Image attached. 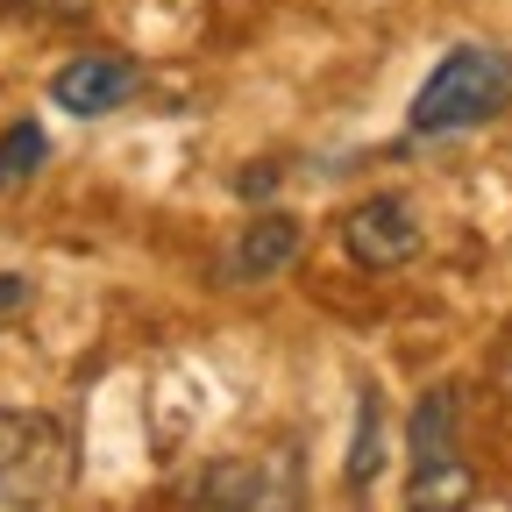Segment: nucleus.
I'll use <instances>...</instances> for the list:
<instances>
[{
    "mask_svg": "<svg viewBox=\"0 0 512 512\" xmlns=\"http://www.w3.org/2000/svg\"><path fill=\"white\" fill-rule=\"evenodd\" d=\"M470 491H477V477H470V463L456 456V463L413 470V484H406V505H413V512H463V505H470Z\"/></svg>",
    "mask_w": 512,
    "mask_h": 512,
    "instance_id": "obj_7",
    "label": "nucleus"
},
{
    "mask_svg": "<svg viewBox=\"0 0 512 512\" xmlns=\"http://www.w3.org/2000/svg\"><path fill=\"white\" fill-rule=\"evenodd\" d=\"M72 477V434L50 413H0V505H50Z\"/></svg>",
    "mask_w": 512,
    "mask_h": 512,
    "instance_id": "obj_2",
    "label": "nucleus"
},
{
    "mask_svg": "<svg viewBox=\"0 0 512 512\" xmlns=\"http://www.w3.org/2000/svg\"><path fill=\"white\" fill-rule=\"evenodd\" d=\"M136 64L128 57H107V50H86V57H72L64 72L50 79V100L64 107V114H79V121H93V114H114V107H128L136 100Z\"/></svg>",
    "mask_w": 512,
    "mask_h": 512,
    "instance_id": "obj_4",
    "label": "nucleus"
},
{
    "mask_svg": "<svg viewBox=\"0 0 512 512\" xmlns=\"http://www.w3.org/2000/svg\"><path fill=\"white\" fill-rule=\"evenodd\" d=\"M413 470H434V463H456V392H420L413 406Z\"/></svg>",
    "mask_w": 512,
    "mask_h": 512,
    "instance_id": "obj_6",
    "label": "nucleus"
},
{
    "mask_svg": "<svg viewBox=\"0 0 512 512\" xmlns=\"http://www.w3.org/2000/svg\"><path fill=\"white\" fill-rule=\"evenodd\" d=\"M384 463V399L356 392V441H349V484H370Z\"/></svg>",
    "mask_w": 512,
    "mask_h": 512,
    "instance_id": "obj_9",
    "label": "nucleus"
},
{
    "mask_svg": "<svg viewBox=\"0 0 512 512\" xmlns=\"http://www.w3.org/2000/svg\"><path fill=\"white\" fill-rule=\"evenodd\" d=\"M22 292H29L22 278H0V306H22Z\"/></svg>",
    "mask_w": 512,
    "mask_h": 512,
    "instance_id": "obj_11",
    "label": "nucleus"
},
{
    "mask_svg": "<svg viewBox=\"0 0 512 512\" xmlns=\"http://www.w3.org/2000/svg\"><path fill=\"white\" fill-rule=\"evenodd\" d=\"M342 249L356 256L363 271H399V264H413V256H420V221H413L406 200L377 192V200L349 207V221H342Z\"/></svg>",
    "mask_w": 512,
    "mask_h": 512,
    "instance_id": "obj_3",
    "label": "nucleus"
},
{
    "mask_svg": "<svg viewBox=\"0 0 512 512\" xmlns=\"http://www.w3.org/2000/svg\"><path fill=\"white\" fill-rule=\"evenodd\" d=\"M22 8H43V15H79L86 0H22Z\"/></svg>",
    "mask_w": 512,
    "mask_h": 512,
    "instance_id": "obj_10",
    "label": "nucleus"
},
{
    "mask_svg": "<svg viewBox=\"0 0 512 512\" xmlns=\"http://www.w3.org/2000/svg\"><path fill=\"white\" fill-rule=\"evenodd\" d=\"M299 256V221L292 214H256L242 235H235V249H228V278L235 285H249V278H271V271H285Z\"/></svg>",
    "mask_w": 512,
    "mask_h": 512,
    "instance_id": "obj_5",
    "label": "nucleus"
},
{
    "mask_svg": "<svg viewBox=\"0 0 512 512\" xmlns=\"http://www.w3.org/2000/svg\"><path fill=\"white\" fill-rule=\"evenodd\" d=\"M43 157H50V136H43V121H15L8 136H0V192L29 185V178L43 171Z\"/></svg>",
    "mask_w": 512,
    "mask_h": 512,
    "instance_id": "obj_8",
    "label": "nucleus"
},
{
    "mask_svg": "<svg viewBox=\"0 0 512 512\" xmlns=\"http://www.w3.org/2000/svg\"><path fill=\"white\" fill-rule=\"evenodd\" d=\"M505 107H512V57L484 50V43H463L427 72V86L406 107V128L413 136H463V128L498 121Z\"/></svg>",
    "mask_w": 512,
    "mask_h": 512,
    "instance_id": "obj_1",
    "label": "nucleus"
}]
</instances>
